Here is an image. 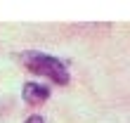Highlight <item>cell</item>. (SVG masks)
<instances>
[{
	"instance_id": "6da1fadb",
	"label": "cell",
	"mask_w": 130,
	"mask_h": 123,
	"mask_svg": "<svg viewBox=\"0 0 130 123\" xmlns=\"http://www.w3.org/2000/svg\"><path fill=\"white\" fill-rule=\"evenodd\" d=\"M24 64L31 69L33 73L47 76V78H52L55 83H59V85L69 83V71H66V66L57 57H50V55H43V52L31 50V52L24 55Z\"/></svg>"
},
{
	"instance_id": "7a4b0ae2",
	"label": "cell",
	"mask_w": 130,
	"mask_h": 123,
	"mask_svg": "<svg viewBox=\"0 0 130 123\" xmlns=\"http://www.w3.org/2000/svg\"><path fill=\"white\" fill-rule=\"evenodd\" d=\"M21 95L28 104H43L45 99L50 97V88L40 85V83H26L24 88H21Z\"/></svg>"
},
{
	"instance_id": "3957f363",
	"label": "cell",
	"mask_w": 130,
	"mask_h": 123,
	"mask_svg": "<svg viewBox=\"0 0 130 123\" xmlns=\"http://www.w3.org/2000/svg\"><path fill=\"white\" fill-rule=\"evenodd\" d=\"M26 123H45V121H43V116H28Z\"/></svg>"
}]
</instances>
